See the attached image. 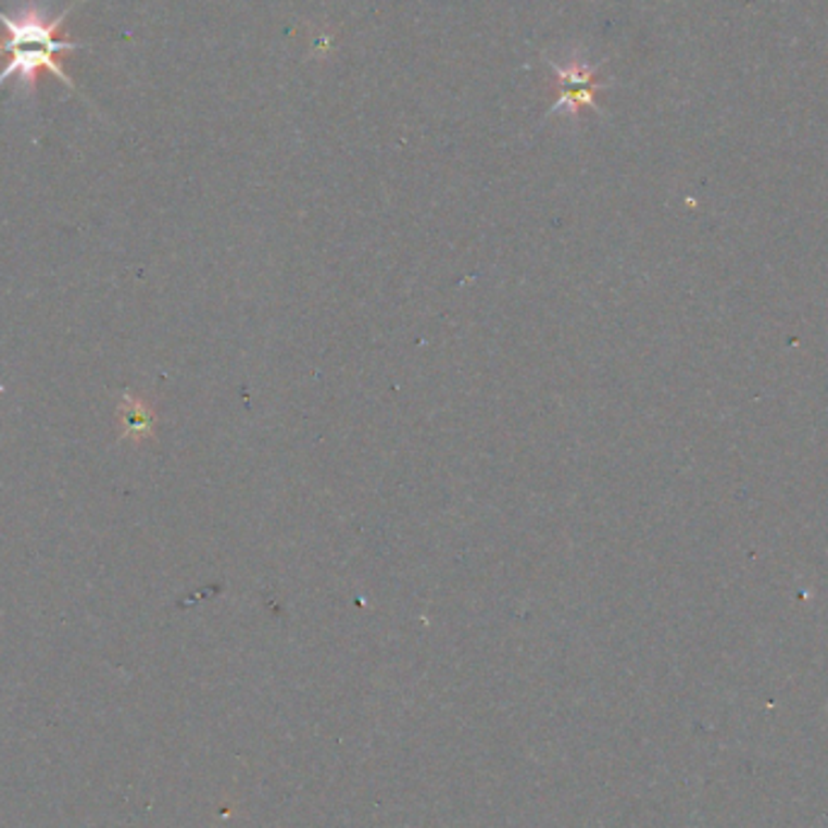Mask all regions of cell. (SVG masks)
<instances>
[{
  "instance_id": "cell-1",
  "label": "cell",
  "mask_w": 828,
  "mask_h": 828,
  "mask_svg": "<svg viewBox=\"0 0 828 828\" xmlns=\"http://www.w3.org/2000/svg\"><path fill=\"white\" fill-rule=\"evenodd\" d=\"M71 10L73 5L54 20H47L39 10H25V13L17 15H8L0 10V25L8 32L5 41H0V54L8 57L5 68L0 71V85L13 78L35 83L39 71H49L68 88H76V83L66 76L61 63V54L80 49L78 41H71L61 35V27Z\"/></svg>"
}]
</instances>
